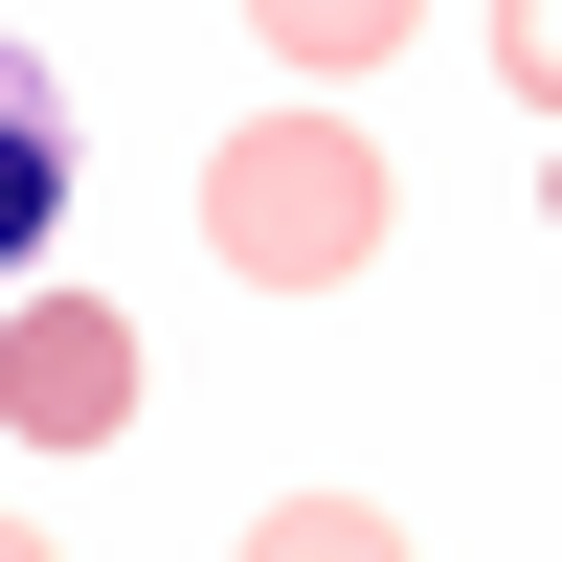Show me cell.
<instances>
[{
  "instance_id": "obj_3",
  "label": "cell",
  "mask_w": 562,
  "mask_h": 562,
  "mask_svg": "<svg viewBox=\"0 0 562 562\" xmlns=\"http://www.w3.org/2000/svg\"><path fill=\"white\" fill-rule=\"evenodd\" d=\"M45 225H68V90H45V45H0V315H23Z\"/></svg>"
},
{
  "instance_id": "obj_5",
  "label": "cell",
  "mask_w": 562,
  "mask_h": 562,
  "mask_svg": "<svg viewBox=\"0 0 562 562\" xmlns=\"http://www.w3.org/2000/svg\"><path fill=\"white\" fill-rule=\"evenodd\" d=\"M495 68H518L540 113H562V0H495Z\"/></svg>"
},
{
  "instance_id": "obj_1",
  "label": "cell",
  "mask_w": 562,
  "mask_h": 562,
  "mask_svg": "<svg viewBox=\"0 0 562 562\" xmlns=\"http://www.w3.org/2000/svg\"><path fill=\"white\" fill-rule=\"evenodd\" d=\"M383 203L405 180H383L360 113H248L203 158V248L248 270V293H360V270H383Z\"/></svg>"
},
{
  "instance_id": "obj_2",
  "label": "cell",
  "mask_w": 562,
  "mask_h": 562,
  "mask_svg": "<svg viewBox=\"0 0 562 562\" xmlns=\"http://www.w3.org/2000/svg\"><path fill=\"white\" fill-rule=\"evenodd\" d=\"M0 428H23V450H113V428H135V315H113V293H23Z\"/></svg>"
},
{
  "instance_id": "obj_6",
  "label": "cell",
  "mask_w": 562,
  "mask_h": 562,
  "mask_svg": "<svg viewBox=\"0 0 562 562\" xmlns=\"http://www.w3.org/2000/svg\"><path fill=\"white\" fill-rule=\"evenodd\" d=\"M540 203H562V180H540Z\"/></svg>"
},
{
  "instance_id": "obj_4",
  "label": "cell",
  "mask_w": 562,
  "mask_h": 562,
  "mask_svg": "<svg viewBox=\"0 0 562 562\" xmlns=\"http://www.w3.org/2000/svg\"><path fill=\"white\" fill-rule=\"evenodd\" d=\"M405 23H428V0H248V45H270V68H315V90H338V68H383Z\"/></svg>"
}]
</instances>
